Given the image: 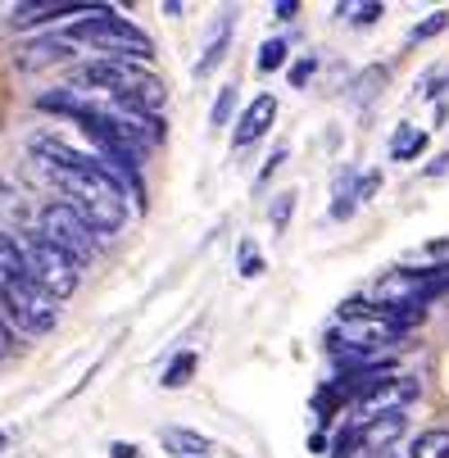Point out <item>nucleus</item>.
Instances as JSON below:
<instances>
[{
  "label": "nucleus",
  "instance_id": "obj_1",
  "mask_svg": "<svg viewBox=\"0 0 449 458\" xmlns=\"http://www.w3.org/2000/svg\"><path fill=\"white\" fill-rule=\"evenodd\" d=\"M100 159V155H96ZM41 164L50 173V182L69 195V205L91 223L96 236H114L127 223V195L100 173V164Z\"/></svg>",
  "mask_w": 449,
  "mask_h": 458
},
{
  "label": "nucleus",
  "instance_id": "obj_2",
  "mask_svg": "<svg viewBox=\"0 0 449 458\" xmlns=\"http://www.w3.org/2000/svg\"><path fill=\"white\" fill-rule=\"evenodd\" d=\"M50 41L55 46H96V50H105V59H127V64H146L155 55V41L137 23H127L123 14H114V10L78 19V23H69Z\"/></svg>",
  "mask_w": 449,
  "mask_h": 458
},
{
  "label": "nucleus",
  "instance_id": "obj_3",
  "mask_svg": "<svg viewBox=\"0 0 449 458\" xmlns=\"http://www.w3.org/2000/svg\"><path fill=\"white\" fill-rule=\"evenodd\" d=\"M37 236H41L46 245H55L64 259H73V268H87L91 259L100 254V236L91 232V223H87L69 200H55V205L41 209V227H37Z\"/></svg>",
  "mask_w": 449,
  "mask_h": 458
},
{
  "label": "nucleus",
  "instance_id": "obj_4",
  "mask_svg": "<svg viewBox=\"0 0 449 458\" xmlns=\"http://www.w3.org/2000/svg\"><path fill=\"white\" fill-rule=\"evenodd\" d=\"M0 322L10 332H23V336H46L59 322V300H50L32 277H23L14 291L0 295Z\"/></svg>",
  "mask_w": 449,
  "mask_h": 458
},
{
  "label": "nucleus",
  "instance_id": "obj_5",
  "mask_svg": "<svg viewBox=\"0 0 449 458\" xmlns=\"http://www.w3.org/2000/svg\"><path fill=\"white\" fill-rule=\"evenodd\" d=\"M19 250H23V264H28V277L50 295V300H69L78 291V268L73 259H64L55 245H46L37 232L19 236Z\"/></svg>",
  "mask_w": 449,
  "mask_h": 458
},
{
  "label": "nucleus",
  "instance_id": "obj_6",
  "mask_svg": "<svg viewBox=\"0 0 449 458\" xmlns=\"http://www.w3.org/2000/svg\"><path fill=\"white\" fill-rule=\"evenodd\" d=\"M146 78L141 64H127V59H87L78 64V69L69 73V87L73 91H87V96H123V91H132L137 82Z\"/></svg>",
  "mask_w": 449,
  "mask_h": 458
},
{
  "label": "nucleus",
  "instance_id": "obj_7",
  "mask_svg": "<svg viewBox=\"0 0 449 458\" xmlns=\"http://www.w3.org/2000/svg\"><path fill=\"white\" fill-rule=\"evenodd\" d=\"M409 400H418V377L395 372L391 381L372 386L363 400H354V427H363V422H372V418H386V413H404Z\"/></svg>",
  "mask_w": 449,
  "mask_h": 458
},
{
  "label": "nucleus",
  "instance_id": "obj_8",
  "mask_svg": "<svg viewBox=\"0 0 449 458\" xmlns=\"http://www.w3.org/2000/svg\"><path fill=\"white\" fill-rule=\"evenodd\" d=\"M377 309H404V304H427V268H391L372 286Z\"/></svg>",
  "mask_w": 449,
  "mask_h": 458
},
{
  "label": "nucleus",
  "instance_id": "obj_9",
  "mask_svg": "<svg viewBox=\"0 0 449 458\" xmlns=\"http://www.w3.org/2000/svg\"><path fill=\"white\" fill-rule=\"evenodd\" d=\"M109 5H91V0H37V5H19L14 10V28H37V23H50V19H59V14H82V19H91V14H105Z\"/></svg>",
  "mask_w": 449,
  "mask_h": 458
},
{
  "label": "nucleus",
  "instance_id": "obj_10",
  "mask_svg": "<svg viewBox=\"0 0 449 458\" xmlns=\"http://www.w3.org/2000/svg\"><path fill=\"white\" fill-rule=\"evenodd\" d=\"M273 118H277V100L264 91V96H254L250 105H245V114L236 118V132H232V146L236 150H245V146H254L259 137H268V127H273Z\"/></svg>",
  "mask_w": 449,
  "mask_h": 458
},
{
  "label": "nucleus",
  "instance_id": "obj_11",
  "mask_svg": "<svg viewBox=\"0 0 449 458\" xmlns=\"http://www.w3.org/2000/svg\"><path fill=\"white\" fill-rule=\"evenodd\" d=\"M404 427H409V418H404V413L372 418V422H363V427H359V445H363V449H372V454L381 458V454H386V449L404 436Z\"/></svg>",
  "mask_w": 449,
  "mask_h": 458
},
{
  "label": "nucleus",
  "instance_id": "obj_12",
  "mask_svg": "<svg viewBox=\"0 0 449 458\" xmlns=\"http://www.w3.org/2000/svg\"><path fill=\"white\" fill-rule=\"evenodd\" d=\"M28 277V264H23V250L10 232H0V295L14 291L19 282Z\"/></svg>",
  "mask_w": 449,
  "mask_h": 458
},
{
  "label": "nucleus",
  "instance_id": "obj_13",
  "mask_svg": "<svg viewBox=\"0 0 449 458\" xmlns=\"http://www.w3.org/2000/svg\"><path fill=\"white\" fill-rule=\"evenodd\" d=\"M227 37H232V14H223V19L214 23V32H209V41H205V55H200V64H196V78H205V73L218 69V59L227 55Z\"/></svg>",
  "mask_w": 449,
  "mask_h": 458
},
{
  "label": "nucleus",
  "instance_id": "obj_14",
  "mask_svg": "<svg viewBox=\"0 0 449 458\" xmlns=\"http://www.w3.org/2000/svg\"><path fill=\"white\" fill-rule=\"evenodd\" d=\"M427 150V132H418L413 123H400L391 137V159H418Z\"/></svg>",
  "mask_w": 449,
  "mask_h": 458
},
{
  "label": "nucleus",
  "instance_id": "obj_15",
  "mask_svg": "<svg viewBox=\"0 0 449 458\" xmlns=\"http://www.w3.org/2000/svg\"><path fill=\"white\" fill-rule=\"evenodd\" d=\"M409 458H449V431H445V427H431V431H422V436L413 440Z\"/></svg>",
  "mask_w": 449,
  "mask_h": 458
},
{
  "label": "nucleus",
  "instance_id": "obj_16",
  "mask_svg": "<svg viewBox=\"0 0 449 458\" xmlns=\"http://www.w3.org/2000/svg\"><path fill=\"white\" fill-rule=\"evenodd\" d=\"M354 182H359V177H354L350 168H345V173L336 177V200H332V218H336V223H345V218L354 214V205H359V195H354Z\"/></svg>",
  "mask_w": 449,
  "mask_h": 458
},
{
  "label": "nucleus",
  "instance_id": "obj_17",
  "mask_svg": "<svg viewBox=\"0 0 449 458\" xmlns=\"http://www.w3.org/2000/svg\"><path fill=\"white\" fill-rule=\"evenodd\" d=\"M164 440H168L182 458H200V454H209V440H205L200 431H182V427H173V431H164Z\"/></svg>",
  "mask_w": 449,
  "mask_h": 458
},
{
  "label": "nucleus",
  "instance_id": "obj_18",
  "mask_svg": "<svg viewBox=\"0 0 449 458\" xmlns=\"http://www.w3.org/2000/svg\"><path fill=\"white\" fill-rule=\"evenodd\" d=\"M191 377H196V354L186 350V354H177V359L164 368V390H182Z\"/></svg>",
  "mask_w": 449,
  "mask_h": 458
},
{
  "label": "nucleus",
  "instance_id": "obj_19",
  "mask_svg": "<svg viewBox=\"0 0 449 458\" xmlns=\"http://www.w3.org/2000/svg\"><path fill=\"white\" fill-rule=\"evenodd\" d=\"M286 55H291V46H286L282 37L264 41V46H259V73H277L282 64H286Z\"/></svg>",
  "mask_w": 449,
  "mask_h": 458
},
{
  "label": "nucleus",
  "instance_id": "obj_20",
  "mask_svg": "<svg viewBox=\"0 0 449 458\" xmlns=\"http://www.w3.org/2000/svg\"><path fill=\"white\" fill-rule=\"evenodd\" d=\"M291 214H295V191H282L277 200H273V209H268V223H273V232H286Z\"/></svg>",
  "mask_w": 449,
  "mask_h": 458
},
{
  "label": "nucleus",
  "instance_id": "obj_21",
  "mask_svg": "<svg viewBox=\"0 0 449 458\" xmlns=\"http://www.w3.org/2000/svg\"><path fill=\"white\" fill-rule=\"evenodd\" d=\"M449 28V10H436V14H427L413 32H409V41H431L436 32H445Z\"/></svg>",
  "mask_w": 449,
  "mask_h": 458
},
{
  "label": "nucleus",
  "instance_id": "obj_22",
  "mask_svg": "<svg viewBox=\"0 0 449 458\" xmlns=\"http://www.w3.org/2000/svg\"><path fill=\"white\" fill-rule=\"evenodd\" d=\"M232 109H236V87H223L218 91V100H214V127H223V123H232Z\"/></svg>",
  "mask_w": 449,
  "mask_h": 458
},
{
  "label": "nucleus",
  "instance_id": "obj_23",
  "mask_svg": "<svg viewBox=\"0 0 449 458\" xmlns=\"http://www.w3.org/2000/svg\"><path fill=\"white\" fill-rule=\"evenodd\" d=\"M264 273V259H259V250H254L250 241H241V277H259Z\"/></svg>",
  "mask_w": 449,
  "mask_h": 458
},
{
  "label": "nucleus",
  "instance_id": "obj_24",
  "mask_svg": "<svg viewBox=\"0 0 449 458\" xmlns=\"http://www.w3.org/2000/svg\"><path fill=\"white\" fill-rule=\"evenodd\" d=\"M377 82H386V69H368V73L359 78V91H354V100H368V96L377 91Z\"/></svg>",
  "mask_w": 449,
  "mask_h": 458
},
{
  "label": "nucleus",
  "instance_id": "obj_25",
  "mask_svg": "<svg viewBox=\"0 0 449 458\" xmlns=\"http://www.w3.org/2000/svg\"><path fill=\"white\" fill-rule=\"evenodd\" d=\"M381 191V173L372 168V173H363L359 182H354V195H359V200H372V195Z\"/></svg>",
  "mask_w": 449,
  "mask_h": 458
},
{
  "label": "nucleus",
  "instance_id": "obj_26",
  "mask_svg": "<svg viewBox=\"0 0 449 458\" xmlns=\"http://www.w3.org/2000/svg\"><path fill=\"white\" fill-rule=\"evenodd\" d=\"M354 23H377L381 14H386V5H377V0H368V5H350Z\"/></svg>",
  "mask_w": 449,
  "mask_h": 458
},
{
  "label": "nucleus",
  "instance_id": "obj_27",
  "mask_svg": "<svg viewBox=\"0 0 449 458\" xmlns=\"http://www.w3.org/2000/svg\"><path fill=\"white\" fill-rule=\"evenodd\" d=\"M313 69H318V59H313V55H309V59H300L295 69H291V87H304V82L313 78Z\"/></svg>",
  "mask_w": 449,
  "mask_h": 458
},
{
  "label": "nucleus",
  "instance_id": "obj_28",
  "mask_svg": "<svg viewBox=\"0 0 449 458\" xmlns=\"http://www.w3.org/2000/svg\"><path fill=\"white\" fill-rule=\"evenodd\" d=\"M286 155H291V150H286V146H277V150H273V155H268V164H264V168H259V186H264V182H268V177H273V173H277V168H282V164H286Z\"/></svg>",
  "mask_w": 449,
  "mask_h": 458
},
{
  "label": "nucleus",
  "instance_id": "obj_29",
  "mask_svg": "<svg viewBox=\"0 0 449 458\" xmlns=\"http://www.w3.org/2000/svg\"><path fill=\"white\" fill-rule=\"evenodd\" d=\"M109 458H141V449L127 445V440H114V445H109Z\"/></svg>",
  "mask_w": 449,
  "mask_h": 458
},
{
  "label": "nucleus",
  "instance_id": "obj_30",
  "mask_svg": "<svg viewBox=\"0 0 449 458\" xmlns=\"http://www.w3.org/2000/svg\"><path fill=\"white\" fill-rule=\"evenodd\" d=\"M273 14H277V19H295V14H300V5H295V0H277Z\"/></svg>",
  "mask_w": 449,
  "mask_h": 458
},
{
  "label": "nucleus",
  "instance_id": "obj_31",
  "mask_svg": "<svg viewBox=\"0 0 449 458\" xmlns=\"http://www.w3.org/2000/svg\"><path fill=\"white\" fill-rule=\"evenodd\" d=\"M5 350H10V327L0 322V354H5Z\"/></svg>",
  "mask_w": 449,
  "mask_h": 458
},
{
  "label": "nucleus",
  "instance_id": "obj_32",
  "mask_svg": "<svg viewBox=\"0 0 449 458\" xmlns=\"http://www.w3.org/2000/svg\"><path fill=\"white\" fill-rule=\"evenodd\" d=\"M5 445H10V436H5V431H0V454H5Z\"/></svg>",
  "mask_w": 449,
  "mask_h": 458
},
{
  "label": "nucleus",
  "instance_id": "obj_33",
  "mask_svg": "<svg viewBox=\"0 0 449 458\" xmlns=\"http://www.w3.org/2000/svg\"><path fill=\"white\" fill-rule=\"evenodd\" d=\"M381 458H391V454H381Z\"/></svg>",
  "mask_w": 449,
  "mask_h": 458
}]
</instances>
